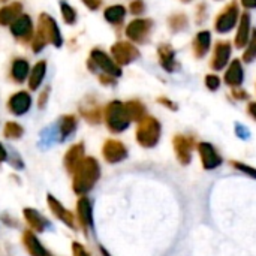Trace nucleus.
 <instances>
[{
    "mask_svg": "<svg viewBox=\"0 0 256 256\" xmlns=\"http://www.w3.org/2000/svg\"><path fill=\"white\" fill-rule=\"evenodd\" d=\"M76 220L84 234L88 236V231L93 228V206L86 195L80 196L76 202Z\"/></svg>",
    "mask_w": 256,
    "mask_h": 256,
    "instance_id": "obj_11",
    "label": "nucleus"
},
{
    "mask_svg": "<svg viewBox=\"0 0 256 256\" xmlns=\"http://www.w3.org/2000/svg\"><path fill=\"white\" fill-rule=\"evenodd\" d=\"M242 4L246 9H256V0H242Z\"/></svg>",
    "mask_w": 256,
    "mask_h": 256,
    "instance_id": "obj_45",
    "label": "nucleus"
},
{
    "mask_svg": "<svg viewBox=\"0 0 256 256\" xmlns=\"http://www.w3.org/2000/svg\"><path fill=\"white\" fill-rule=\"evenodd\" d=\"M32 28H33V24L28 15H21L10 24V32L15 38H24V39L30 38Z\"/></svg>",
    "mask_w": 256,
    "mask_h": 256,
    "instance_id": "obj_23",
    "label": "nucleus"
},
{
    "mask_svg": "<svg viewBox=\"0 0 256 256\" xmlns=\"http://www.w3.org/2000/svg\"><path fill=\"white\" fill-rule=\"evenodd\" d=\"M57 130H58V140L64 141L68 136H70L76 129V118L74 116H64L57 122Z\"/></svg>",
    "mask_w": 256,
    "mask_h": 256,
    "instance_id": "obj_24",
    "label": "nucleus"
},
{
    "mask_svg": "<svg viewBox=\"0 0 256 256\" xmlns=\"http://www.w3.org/2000/svg\"><path fill=\"white\" fill-rule=\"evenodd\" d=\"M99 80H100V82L105 84V86H114V84H116V78L111 76V75H106V74H100V75H99Z\"/></svg>",
    "mask_w": 256,
    "mask_h": 256,
    "instance_id": "obj_42",
    "label": "nucleus"
},
{
    "mask_svg": "<svg viewBox=\"0 0 256 256\" xmlns=\"http://www.w3.org/2000/svg\"><path fill=\"white\" fill-rule=\"evenodd\" d=\"M124 106H126V111H128V116H129L130 122H138L140 123L147 116L146 106H144V104L141 100H129V102L124 104Z\"/></svg>",
    "mask_w": 256,
    "mask_h": 256,
    "instance_id": "obj_25",
    "label": "nucleus"
},
{
    "mask_svg": "<svg viewBox=\"0 0 256 256\" xmlns=\"http://www.w3.org/2000/svg\"><path fill=\"white\" fill-rule=\"evenodd\" d=\"M196 146H198L196 140L192 135L178 134L172 138V148H174L176 158L180 162V165L188 166L192 162L194 150L196 148Z\"/></svg>",
    "mask_w": 256,
    "mask_h": 256,
    "instance_id": "obj_5",
    "label": "nucleus"
},
{
    "mask_svg": "<svg viewBox=\"0 0 256 256\" xmlns=\"http://www.w3.org/2000/svg\"><path fill=\"white\" fill-rule=\"evenodd\" d=\"M87 66H88V69L92 72L100 70L102 74L111 75L114 78H118L122 75V68L114 62V58H111L102 50H93L92 51V56H90V60H88Z\"/></svg>",
    "mask_w": 256,
    "mask_h": 256,
    "instance_id": "obj_4",
    "label": "nucleus"
},
{
    "mask_svg": "<svg viewBox=\"0 0 256 256\" xmlns=\"http://www.w3.org/2000/svg\"><path fill=\"white\" fill-rule=\"evenodd\" d=\"M111 54H112L114 62H116L118 66L129 64V63L135 62V60L140 57L138 48H136L134 44L126 42V40H120V42L114 44V45L111 46Z\"/></svg>",
    "mask_w": 256,
    "mask_h": 256,
    "instance_id": "obj_9",
    "label": "nucleus"
},
{
    "mask_svg": "<svg viewBox=\"0 0 256 256\" xmlns=\"http://www.w3.org/2000/svg\"><path fill=\"white\" fill-rule=\"evenodd\" d=\"M252 34V21H250V15L248 12H244L243 15H240V21L237 24V33H236V46L237 48H246L249 39Z\"/></svg>",
    "mask_w": 256,
    "mask_h": 256,
    "instance_id": "obj_17",
    "label": "nucleus"
},
{
    "mask_svg": "<svg viewBox=\"0 0 256 256\" xmlns=\"http://www.w3.org/2000/svg\"><path fill=\"white\" fill-rule=\"evenodd\" d=\"M46 99H48V92L45 90V92L40 94V99H39V106H40V108L45 105V100H46Z\"/></svg>",
    "mask_w": 256,
    "mask_h": 256,
    "instance_id": "obj_47",
    "label": "nucleus"
},
{
    "mask_svg": "<svg viewBox=\"0 0 256 256\" xmlns=\"http://www.w3.org/2000/svg\"><path fill=\"white\" fill-rule=\"evenodd\" d=\"M36 33L45 42H51L56 46L62 45V36H60V30H58L56 21L51 16L45 15V14H42L40 18H39V28H38Z\"/></svg>",
    "mask_w": 256,
    "mask_h": 256,
    "instance_id": "obj_10",
    "label": "nucleus"
},
{
    "mask_svg": "<svg viewBox=\"0 0 256 256\" xmlns=\"http://www.w3.org/2000/svg\"><path fill=\"white\" fill-rule=\"evenodd\" d=\"M240 21V9H238V3L236 0H232L231 3H228L224 10L216 16L214 21V30L220 34L230 33Z\"/></svg>",
    "mask_w": 256,
    "mask_h": 256,
    "instance_id": "obj_6",
    "label": "nucleus"
},
{
    "mask_svg": "<svg viewBox=\"0 0 256 256\" xmlns=\"http://www.w3.org/2000/svg\"><path fill=\"white\" fill-rule=\"evenodd\" d=\"M158 104L164 105V106H165V108H168V110L177 111V104H176V102H172V100H171V99H168V98H159V99H158Z\"/></svg>",
    "mask_w": 256,
    "mask_h": 256,
    "instance_id": "obj_41",
    "label": "nucleus"
},
{
    "mask_svg": "<svg viewBox=\"0 0 256 256\" xmlns=\"http://www.w3.org/2000/svg\"><path fill=\"white\" fill-rule=\"evenodd\" d=\"M84 144L78 142L75 146H72L68 153L64 154V168L69 174H74L75 170L78 168V165L84 160Z\"/></svg>",
    "mask_w": 256,
    "mask_h": 256,
    "instance_id": "obj_19",
    "label": "nucleus"
},
{
    "mask_svg": "<svg viewBox=\"0 0 256 256\" xmlns=\"http://www.w3.org/2000/svg\"><path fill=\"white\" fill-rule=\"evenodd\" d=\"M72 189L76 195H87L100 178V165L94 158H84L72 174Z\"/></svg>",
    "mask_w": 256,
    "mask_h": 256,
    "instance_id": "obj_1",
    "label": "nucleus"
},
{
    "mask_svg": "<svg viewBox=\"0 0 256 256\" xmlns=\"http://www.w3.org/2000/svg\"><path fill=\"white\" fill-rule=\"evenodd\" d=\"M9 110L15 114V116H22L30 110L32 105V98L27 92H20L16 94H14L9 99Z\"/></svg>",
    "mask_w": 256,
    "mask_h": 256,
    "instance_id": "obj_21",
    "label": "nucleus"
},
{
    "mask_svg": "<svg viewBox=\"0 0 256 256\" xmlns=\"http://www.w3.org/2000/svg\"><path fill=\"white\" fill-rule=\"evenodd\" d=\"M158 58H159V64L170 74L176 72L180 68L176 57V51L170 44H160L158 46Z\"/></svg>",
    "mask_w": 256,
    "mask_h": 256,
    "instance_id": "obj_15",
    "label": "nucleus"
},
{
    "mask_svg": "<svg viewBox=\"0 0 256 256\" xmlns=\"http://www.w3.org/2000/svg\"><path fill=\"white\" fill-rule=\"evenodd\" d=\"M231 52H232V46L228 40H219L214 46V52H213V58H212V69L213 70H222L230 64V58H231Z\"/></svg>",
    "mask_w": 256,
    "mask_h": 256,
    "instance_id": "obj_13",
    "label": "nucleus"
},
{
    "mask_svg": "<svg viewBox=\"0 0 256 256\" xmlns=\"http://www.w3.org/2000/svg\"><path fill=\"white\" fill-rule=\"evenodd\" d=\"M256 60V28L252 30L250 39L246 45V50L243 52V62L244 63H252Z\"/></svg>",
    "mask_w": 256,
    "mask_h": 256,
    "instance_id": "obj_31",
    "label": "nucleus"
},
{
    "mask_svg": "<svg viewBox=\"0 0 256 256\" xmlns=\"http://www.w3.org/2000/svg\"><path fill=\"white\" fill-rule=\"evenodd\" d=\"M248 112H249V116L254 118L256 122V102H250L249 104V106H248Z\"/></svg>",
    "mask_w": 256,
    "mask_h": 256,
    "instance_id": "obj_44",
    "label": "nucleus"
},
{
    "mask_svg": "<svg viewBox=\"0 0 256 256\" xmlns=\"http://www.w3.org/2000/svg\"><path fill=\"white\" fill-rule=\"evenodd\" d=\"M232 98L234 99H237V100H246V99H249V94H248V92H244V90H242L240 87H237V88H232Z\"/></svg>",
    "mask_w": 256,
    "mask_h": 256,
    "instance_id": "obj_40",
    "label": "nucleus"
},
{
    "mask_svg": "<svg viewBox=\"0 0 256 256\" xmlns=\"http://www.w3.org/2000/svg\"><path fill=\"white\" fill-rule=\"evenodd\" d=\"M45 72H46V63L45 62H39L34 64V68L30 74V88L32 90H36L40 86V82L45 76Z\"/></svg>",
    "mask_w": 256,
    "mask_h": 256,
    "instance_id": "obj_29",
    "label": "nucleus"
},
{
    "mask_svg": "<svg viewBox=\"0 0 256 256\" xmlns=\"http://www.w3.org/2000/svg\"><path fill=\"white\" fill-rule=\"evenodd\" d=\"M162 136V126L159 120L153 116H146L136 128L135 138L136 142L144 148H154Z\"/></svg>",
    "mask_w": 256,
    "mask_h": 256,
    "instance_id": "obj_2",
    "label": "nucleus"
},
{
    "mask_svg": "<svg viewBox=\"0 0 256 256\" xmlns=\"http://www.w3.org/2000/svg\"><path fill=\"white\" fill-rule=\"evenodd\" d=\"M189 24V20L184 14H172L168 18V27L172 33H178L182 30H184Z\"/></svg>",
    "mask_w": 256,
    "mask_h": 256,
    "instance_id": "obj_30",
    "label": "nucleus"
},
{
    "mask_svg": "<svg viewBox=\"0 0 256 256\" xmlns=\"http://www.w3.org/2000/svg\"><path fill=\"white\" fill-rule=\"evenodd\" d=\"M196 150H198V154L201 159V165L206 171H214L224 164L220 153L212 142H206V141L198 142Z\"/></svg>",
    "mask_w": 256,
    "mask_h": 256,
    "instance_id": "obj_7",
    "label": "nucleus"
},
{
    "mask_svg": "<svg viewBox=\"0 0 256 256\" xmlns=\"http://www.w3.org/2000/svg\"><path fill=\"white\" fill-rule=\"evenodd\" d=\"M72 254H74V256H92L86 250V248L82 244H80L76 242L72 243Z\"/></svg>",
    "mask_w": 256,
    "mask_h": 256,
    "instance_id": "obj_39",
    "label": "nucleus"
},
{
    "mask_svg": "<svg viewBox=\"0 0 256 256\" xmlns=\"http://www.w3.org/2000/svg\"><path fill=\"white\" fill-rule=\"evenodd\" d=\"M22 132H24L22 128L15 122L6 123V126H4V136L8 140H18L22 135Z\"/></svg>",
    "mask_w": 256,
    "mask_h": 256,
    "instance_id": "obj_33",
    "label": "nucleus"
},
{
    "mask_svg": "<svg viewBox=\"0 0 256 256\" xmlns=\"http://www.w3.org/2000/svg\"><path fill=\"white\" fill-rule=\"evenodd\" d=\"M62 15H63V18H64V21L68 24H74L75 20H76L75 9L72 6H69L68 3H64V2H62Z\"/></svg>",
    "mask_w": 256,
    "mask_h": 256,
    "instance_id": "obj_35",
    "label": "nucleus"
},
{
    "mask_svg": "<svg viewBox=\"0 0 256 256\" xmlns=\"http://www.w3.org/2000/svg\"><path fill=\"white\" fill-rule=\"evenodd\" d=\"M206 16H207V6H206V3H201L196 9V22L202 24Z\"/></svg>",
    "mask_w": 256,
    "mask_h": 256,
    "instance_id": "obj_38",
    "label": "nucleus"
},
{
    "mask_svg": "<svg viewBox=\"0 0 256 256\" xmlns=\"http://www.w3.org/2000/svg\"><path fill=\"white\" fill-rule=\"evenodd\" d=\"M129 9H130V12H132L134 15H141V14H144V10H146V3H144L142 0H134V2L130 3Z\"/></svg>",
    "mask_w": 256,
    "mask_h": 256,
    "instance_id": "obj_37",
    "label": "nucleus"
},
{
    "mask_svg": "<svg viewBox=\"0 0 256 256\" xmlns=\"http://www.w3.org/2000/svg\"><path fill=\"white\" fill-rule=\"evenodd\" d=\"M8 159V152H6V148L0 144V162H4Z\"/></svg>",
    "mask_w": 256,
    "mask_h": 256,
    "instance_id": "obj_46",
    "label": "nucleus"
},
{
    "mask_svg": "<svg viewBox=\"0 0 256 256\" xmlns=\"http://www.w3.org/2000/svg\"><path fill=\"white\" fill-rule=\"evenodd\" d=\"M105 123H106V128L112 134H122L129 128L130 118L128 116V111H126V106H124L123 102L112 100V102H110L106 105V108H105Z\"/></svg>",
    "mask_w": 256,
    "mask_h": 256,
    "instance_id": "obj_3",
    "label": "nucleus"
},
{
    "mask_svg": "<svg viewBox=\"0 0 256 256\" xmlns=\"http://www.w3.org/2000/svg\"><path fill=\"white\" fill-rule=\"evenodd\" d=\"M206 87L212 92H216L220 87V78L214 74H210L206 76Z\"/></svg>",
    "mask_w": 256,
    "mask_h": 256,
    "instance_id": "obj_36",
    "label": "nucleus"
},
{
    "mask_svg": "<svg viewBox=\"0 0 256 256\" xmlns=\"http://www.w3.org/2000/svg\"><path fill=\"white\" fill-rule=\"evenodd\" d=\"M231 166L234 170H237L238 172H242V174H244V176H248V177L256 180V168H254V166H250V165H248L244 162H238V160H232L231 162Z\"/></svg>",
    "mask_w": 256,
    "mask_h": 256,
    "instance_id": "obj_34",
    "label": "nucleus"
},
{
    "mask_svg": "<svg viewBox=\"0 0 256 256\" xmlns=\"http://www.w3.org/2000/svg\"><path fill=\"white\" fill-rule=\"evenodd\" d=\"M192 48H194V56L196 58H202L207 56V52L212 48V33L208 30H201L196 33V36L194 38L192 42Z\"/></svg>",
    "mask_w": 256,
    "mask_h": 256,
    "instance_id": "obj_20",
    "label": "nucleus"
},
{
    "mask_svg": "<svg viewBox=\"0 0 256 256\" xmlns=\"http://www.w3.org/2000/svg\"><path fill=\"white\" fill-rule=\"evenodd\" d=\"M22 244L30 256H54L34 236L33 231H24L22 232Z\"/></svg>",
    "mask_w": 256,
    "mask_h": 256,
    "instance_id": "obj_16",
    "label": "nucleus"
},
{
    "mask_svg": "<svg viewBox=\"0 0 256 256\" xmlns=\"http://www.w3.org/2000/svg\"><path fill=\"white\" fill-rule=\"evenodd\" d=\"M153 28V21L147 20V18H138L134 20L128 24L126 27V36L136 44H144L147 42V39L150 38Z\"/></svg>",
    "mask_w": 256,
    "mask_h": 256,
    "instance_id": "obj_8",
    "label": "nucleus"
},
{
    "mask_svg": "<svg viewBox=\"0 0 256 256\" xmlns=\"http://www.w3.org/2000/svg\"><path fill=\"white\" fill-rule=\"evenodd\" d=\"M28 72H30V69H28L27 60H24V58H16V60L14 62L10 74H12V78H14L16 82H22V81L28 76Z\"/></svg>",
    "mask_w": 256,
    "mask_h": 256,
    "instance_id": "obj_28",
    "label": "nucleus"
},
{
    "mask_svg": "<svg viewBox=\"0 0 256 256\" xmlns=\"http://www.w3.org/2000/svg\"><path fill=\"white\" fill-rule=\"evenodd\" d=\"M21 4L20 3H12L3 9H0V24L2 26H8V24H12L18 15L21 14Z\"/></svg>",
    "mask_w": 256,
    "mask_h": 256,
    "instance_id": "obj_26",
    "label": "nucleus"
},
{
    "mask_svg": "<svg viewBox=\"0 0 256 256\" xmlns=\"http://www.w3.org/2000/svg\"><path fill=\"white\" fill-rule=\"evenodd\" d=\"M104 159L108 164H120L128 158V147L117 140H106L102 147Z\"/></svg>",
    "mask_w": 256,
    "mask_h": 256,
    "instance_id": "obj_12",
    "label": "nucleus"
},
{
    "mask_svg": "<svg viewBox=\"0 0 256 256\" xmlns=\"http://www.w3.org/2000/svg\"><path fill=\"white\" fill-rule=\"evenodd\" d=\"M244 81V69H243V64H242V60L238 58H234L228 68H226V72H225V82L232 87V88H237V87H242Z\"/></svg>",
    "mask_w": 256,
    "mask_h": 256,
    "instance_id": "obj_18",
    "label": "nucleus"
},
{
    "mask_svg": "<svg viewBox=\"0 0 256 256\" xmlns=\"http://www.w3.org/2000/svg\"><path fill=\"white\" fill-rule=\"evenodd\" d=\"M84 3H86V6H87L88 9H92V10H96V9L100 6L102 0H84Z\"/></svg>",
    "mask_w": 256,
    "mask_h": 256,
    "instance_id": "obj_43",
    "label": "nucleus"
},
{
    "mask_svg": "<svg viewBox=\"0 0 256 256\" xmlns=\"http://www.w3.org/2000/svg\"><path fill=\"white\" fill-rule=\"evenodd\" d=\"M46 202H48V207L51 210V213L58 219L62 220L66 226H69L70 230H75L76 228V219L75 216L57 200L54 198L52 195H46Z\"/></svg>",
    "mask_w": 256,
    "mask_h": 256,
    "instance_id": "obj_14",
    "label": "nucleus"
},
{
    "mask_svg": "<svg viewBox=\"0 0 256 256\" xmlns=\"http://www.w3.org/2000/svg\"><path fill=\"white\" fill-rule=\"evenodd\" d=\"M24 219L33 232H44L48 226V220L34 208H24Z\"/></svg>",
    "mask_w": 256,
    "mask_h": 256,
    "instance_id": "obj_22",
    "label": "nucleus"
},
{
    "mask_svg": "<svg viewBox=\"0 0 256 256\" xmlns=\"http://www.w3.org/2000/svg\"><path fill=\"white\" fill-rule=\"evenodd\" d=\"M82 116L90 122V123H99L102 118V111L98 105H90V106H82L81 108Z\"/></svg>",
    "mask_w": 256,
    "mask_h": 256,
    "instance_id": "obj_32",
    "label": "nucleus"
},
{
    "mask_svg": "<svg viewBox=\"0 0 256 256\" xmlns=\"http://www.w3.org/2000/svg\"><path fill=\"white\" fill-rule=\"evenodd\" d=\"M104 16H105V20L108 22L117 26V24L123 22V20L126 16V8L122 6V4H112V6H110V8L105 9Z\"/></svg>",
    "mask_w": 256,
    "mask_h": 256,
    "instance_id": "obj_27",
    "label": "nucleus"
},
{
    "mask_svg": "<svg viewBox=\"0 0 256 256\" xmlns=\"http://www.w3.org/2000/svg\"><path fill=\"white\" fill-rule=\"evenodd\" d=\"M182 2H190V0H182Z\"/></svg>",
    "mask_w": 256,
    "mask_h": 256,
    "instance_id": "obj_48",
    "label": "nucleus"
}]
</instances>
